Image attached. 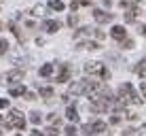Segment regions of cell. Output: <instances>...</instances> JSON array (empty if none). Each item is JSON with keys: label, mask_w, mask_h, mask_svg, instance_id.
<instances>
[{"label": "cell", "mask_w": 146, "mask_h": 136, "mask_svg": "<svg viewBox=\"0 0 146 136\" xmlns=\"http://www.w3.org/2000/svg\"><path fill=\"white\" fill-rule=\"evenodd\" d=\"M102 89V83L95 81V79H80L74 81L68 89V96H93Z\"/></svg>", "instance_id": "cell-1"}, {"label": "cell", "mask_w": 146, "mask_h": 136, "mask_svg": "<svg viewBox=\"0 0 146 136\" xmlns=\"http://www.w3.org/2000/svg\"><path fill=\"white\" fill-rule=\"evenodd\" d=\"M117 100L121 104H142V98L138 96V92L133 89L131 83H121L119 85V92H117Z\"/></svg>", "instance_id": "cell-2"}, {"label": "cell", "mask_w": 146, "mask_h": 136, "mask_svg": "<svg viewBox=\"0 0 146 136\" xmlns=\"http://www.w3.org/2000/svg\"><path fill=\"white\" fill-rule=\"evenodd\" d=\"M114 102H117V98H112V92H110V89H104L98 98L91 100V111L93 113H106V111H110L114 107Z\"/></svg>", "instance_id": "cell-3"}, {"label": "cell", "mask_w": 146, "mask_h": 136, "mask_svg": "<svg viewBox=\"0 0 146 136\" xmlns=\"http://www.w3.org/2000/svg\"><path fill=\"white\" fill-rule=\"evenodd\" d=\"M7 128H15V130H23L26 128V117H23L19 111H11L7 115V121H4Z\"/></svg>", "instance_id": "cell-4"}, {"label": "cell", "mask_w": 146, "mask_h": 136, "mask_svg": "<svg viewBox=\"0 0 146 136\" xmlns=\"http://www.w3.org/2000/svg\"><path fill=\"white\" fill-rule=\"evenodd\" d=\"M85 72H87V74H98V77H102L104 81L110 79L108 68L104 66V64H100V62H87V64H85Z\"/></svg>", "instance_id": "cell-5"}, {"label": "cell", "mask_w": 146, "mask_h": 136, "mask_svg": "<svg viewBox=\"0 0 146 136\" xmlns=\"http://www.w3.org/2000/svg\"><path fill=\"white\" fill-rule=\"evenodd\" d=\"M23 79V70L21 68H15V70H9V72H4L2 74V85H15V83H19Z\"/></svg>", "instance_id": "cell-6"}, {"label": "cell", "mask_w": 146, "mask_h": 136, "mask_svg": "<svg viewBox=\"0 0 146 136\" xmlns=\"http://www.w3.org/2000/svg\"><path fill=\"white\" fill-rule=\"evenodd\" d=\"M83 132L85 134H102V132H106V123L102 119H93V121L83 125Z\"/></svg>", "instance_id": "cell-7"}, {"label": "cell", "mask_w": 146, "mask_h": 136, "mask_svg": "<svg viewBox=\"0 0 146 136\" xmlns=\"http://www.w3.org/2000/svg\"><path fill=\"white\" fill-rule=\"evenodd\" d=\"M89 34H91V36H95L98 41H102V38H104V32H102V30H95V28L76 30V32H74V38H85V36H89Z\"/></svg>", "instance_id": "cell-8"}, {"label": "cell", "mask_w": 146, "mask_h": 136, "mask_svg": "<svg viewBox=\"0 0 146 136\" xmlns=\"http://www.w3.org/2000/svg\"><path fill=\"white\" fill-rule=\"evenodd\" d=\"M53 79H55L57 83H66V81H70V66H68V64H59L57 74H55Z\"/></svg>", "instance_id": "cell-9"}, {"label": "cell", "mask_w": 146, "mask_h": 136, "mask_svg": "<svg viewBox=\"0 0 146 136\" xmlns=\"http://www.w3.org/2000/svg\"><path fill=\"white\" fill-rule=\"evenodd\" d=\"M93 19L98 23H110L112 21V13H108V11H98V9H95L93 11Z\"/></svg>", "instance_id": "cell-10"}, {"label": "cell", "mask_w": 146, "mask_h": 136, "mask_svg": "<svg viewBox=\"0 0 146 136\" xmlns=\"http://www.w3.org/2000/svg\"><path fill=\"white\" fill-rule=\"evenodd\" d=\"M110 36H112L114 41H125V38H127V30L123 26H114L112 32H110Z\"/></svg>", "instance_id": "cell-11"}, {"label": "cell", "mask_w": 146, "mask_h": 136, "mask_svg": "<svg viewBox=\"0 0 146 136\" xmlns=\"http://www.w3.org/2000/svg\"><path fill=\"white\" fill-rule=\"evenodd\" d=\"M59 28H62V23H59V21H55V19H47V21L42 23V30H47L49 34H55Z\"/></svg>", "instance_id": "cell-12"}, {"label": "cell", "mask_w": 146, "mask_h": 136, "mask_svg": "<svg viewBox=\"0 0 146 136\" xmlns=\"http://www.w3.org/2000/svg\"><path fill=\"white\" fill-rule=\"evenodd\" d=\"M53 70H55V64H44V66H40V70H38V74L40 77H53Z\"/></svg>", "instance_id": "cell-13"}, {"label": "cell", "mask_w": 146, "mask_h": 136, "mask_svg": "<svg viewBox=\"0 0 146 136\" xmlns=\"http://www.w3.org/2000/svg\"><path fill=\"white\" fill-rule=\"evenodd\" d=\"M66 119H68V121H72V123L78 121V113H76V107H74V104H70V107H68V111H66Z\"/></svg>", "instance_id": "cell-14"}, {"label": "cell", "mask_w": 146, "mask_h": 136, "mask_svg": "<svg viewBox=\"0 0 146 136\" xmlns=\"http://www.w3.org/2000/svg\"><path fill=\"white\" fill-rule=\"evenodd\" d=\"M133 72L138 74L140 79H146V60H142V62H138V64H135Z\"/></svg>", "instance_id": "cell-15"}, {"label": "cell", "mask_w": 146, "mask_h": 136, "mask_svg": "<svg viewBox=\"0 0 146 136\" xmlns=\"http://www.w3.org/2000/svg\"><path fill=\"white\" fill-rule=\"evenodd\" d=\"M135 17H138V7L133 4L131 9H127V11H125V21L131 23V21H135Z\"/></svg>", "instance_id": "cell-16"}, {"label": "cell", "mask_w": 146, "mask_h": 136, "mask_svg": "<svg viewBox=\"0 0 146 136\" xmlns=\"http://www.w3.org/2000/svg\"><path fill=\"white\" fill-rule=\"evenodd\" d=\"M28 89L23 87V85H11V89H9V94L13 96V98H19V96H23Z\"/></svg>", "instance_id": "cell-17"}, {"label": "cell", "mask_w": 146, "mask_h": 136, "mask_svg": "<svg viewBox=\"0 0 146 136\" xmlns=\"http://www.w3.org/2000/svg\"><path fill=\"white\" fill-rule=\"evenodd\" d=\"M38 92H40V98H44V100H49V98L53 96V89L49 87V85H40Z\"/></svg>", "instance_id": "cell-18"}, {"label": "cell", "mask_w": 146, "mask_h": 136, "mask_svg": "<svg viewBox=\"0 0 146 136\" xmlns=\"http://www.w3.org/2000/svg\"><path fill=\"white\" fill-rule=\"evenodd\" d=\"M49 9H53V11H64V9H66V4L62 2V0H49Z\"/></svg>", "instance_id": "cell-19"}, {"label": "cell", "mask_w": 146, "mask_h": 136, "mask_svg": "<svg viewBox=\"0 0 146 136\" xmlns=\"http://www.w3.org/2000/svg\"><path fill=\"white\" fill-rule=\"evenodd\" d=\"M80 47H83V49H89V51H93V49H98L100 45L95 43V41H80V43H78V49H80Z\"/></svg>", "instance_id": "cell-20"}, {"label": "cell", "mask_w": 146, "mask_h": 136, "mask_svg": "<svg viewBox=\"0 0 146 136\" xmlns=\"http://www.w3.org/2000/svg\"><path fill=\"white\" fill-rule=\"evenodd\" d=\"M32 15H36V17H42V15H47V7H44V4H36V7L32 9Z\"/></svg>", "instance_id": "cell-21"}, {"label": "cell", "mask_w": 146, "mask_h": 136, "mask_svg": "<svg viewBox=\"0 0 146 136\" xmlns=\"http://www.w3.org/2000/svg\"><path fill=\"white\" fill-rule=\"evenodd\" d=\"M70 7H72V11H78L80 7H89V0H72Z\"/></svg>", "instance_id": "cell-22"}, {"label": "cell", "mask_w": 146, "mask_h": 136, "mask_svg": "<svg viewBox=\"0 0 146 136\" xmlns=\"http://www.w3.org/2000/svg\"><path fill=\"white\" fill-rule=\"evenodd\" d=\"M30 121H32V123H40V121H42V117H40V113H38V111L30 113Z\"/></svg>", "instance_id": "cell-23"}, {"label": "cell", "mask_w": 146, "mask_h": 136, "mask_svg": "<svg viewBox=\"0 0 146 136\" xmlns=\"http://www.w3.org/2000/svg\"><path fill=\"white\" fill-rule=\"evenodd\" d=\"M7 51H9V43L4 41V38H0V55H4Z\"/></svg>", "instance_id": "cell-24"}, {"label": "cell", "mask_w": 146, "mask_h": 136, "mask_svg": "<svg viewBox=\"0 0 146 136\" xmlns=\"http://www.w3.org/2000/svg\"><path fill=\"white\" fill-rule=\"evenodd\" d=\"M64 132H66V136H78V134H76V128H74V125H68Z\"/></svg>", "instance_id": "cell-25"}, {"label": "cell", "mask_w": 146, "mask_h": 136, "mask_svg": "<svg viewBox=\"0 0 146 136\" xmlns=\"http://www.w3.org/2000/svg\"><path fill=\"white\" fill-rule=\"evenodd\" d=\"M44 136H59V130H57V128H47Z\"/></svg>", "instance_id": "cell-26"}, {"label": "cell", "mask_w": 146, "mask_h": 136, "mask_svg": "<svg viewBox=\"0 0 146 136\" xmlns=\"http://www.w3.org/2000/svg\"><path fill=\"white\" fill-rule=\"evenodd\" d=\"M76 21H78V17H76V13H72L68 17V26H76Z\"/></svg>", "instance_id": "cell-27"}, {"label": "cell", "mask_w": 146, "mask_h": 136, "mask_svg": "<svg viewBox=\"0 0 146 136\" xmlns=\"http://www.w3.org/2000/svg\"><path fill=\"white\" fill-rule=\"evenodd\" d=\"M121 43H123L125 49H131V47H133V41H129V38H125V41H121Z\"/></svg>", "instance_id": "cell-28"}, {"label": "cell", "mask_w": 146, "mask_h": 136, "mask_svg": "<svg viewBox=\"0 0 146 136\" xmlns=\"http://www.w3.org/2000/svg\"><path fill=\"white\" fill-rule=\"evenodd\" d=\"M49 119H51V123H53V125H59V123H62V119H59L57 115H51Z\"/></svg>", "instance_id": "cell-29"}, {"label": "cell", "mask_w": 146, "mask_h": 136, "mask_svg": "<svg viewBox=\"0 0 146 136\" xmlns=\"http://www.w3.org/2000/svg\"><path fill=\"white\" fill-rule=\"evenodd\" d=\"M9 107V100L7 98H0V109H7Z\"/></svg>", "instance_id": "cell-30"}, {"label": "cell", "mask_w": 146, "mask_h": 136, "mask_svg": "<svg viewBox=\"0 0 146 136\" xmlns=\"http://www.w3.org/2000/svg\"><path fill=\"white\" fill-rule=\"evenodd\" d=\"M30 136H44V134L40 132V130H32V134H30Z\"/></svg>", "instance_id": "cell-31"}, {"label": "cell", "mask_w": 146, "mask_h": 136, "mask_svg": "<svg viewBox=\"0 0 146 136\" xmlns=\"http://www.w3.org/2000/svg\"><path fill=\"white\" fill-rule=\"evenodd\" d=\"M140 89H142V96L146 98V83H142V85H140Z\"/></svg>", "instance_id": "cell-32"}, {"label": "cell", "mask_w": 146, "mask_h": 136, "mask_svg": "<svg viewBox=\"0 0 146 136\" xmlns=\"http://www.w3.org/2000/svg\"><path fill=\"white\" fill-rule=\"evenodd\" d=\"M140 32H142V34H146V26H140Z\"/></svg>", "instance_id": "cell-33"}, {"label": "cell", "mask_w": 146, "mask_h": 136, "mask_svg": "<svg viewBox=\"0 0 146 136\" xmlns=\"http://www.w3.org/2000/svg\"><path fill=\"white\" fill-rule=\"evenodd\" d=\"M135 2H138V0H135Z\"/></svg>", "instance_id": "cell-34"}, {"label": "cell", "mask_w": 146, "mask_h": 136, "mask_svg": "<svg viewBox=\"0 0 146 136\" xmlns=\"http://www.w3.org/2000/svg\"><path fill=\"white\" fill-rule=\"evenodd\" d=\"M0 134H2V132H0Z\"/></svg>", "instance_id": "cell-35"}]
</instances>
